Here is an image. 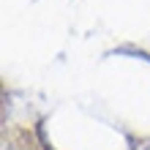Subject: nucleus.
Instances as JSON below:
<instances>
[{"label": "nucleus", "mask_w": 150, "mask_h": 150, "mask_svg": "<svg viewBox=\"0 0 150 150\" xmlns=\"http://www.w3.org/2000/svg\"><path fill=\"white\" fill-rule=\"evenodd\" d=\"M145 150H150V145H147V147H145Z\"/></svg>", "instance_id": "nucleus-1"}]
</instances>
